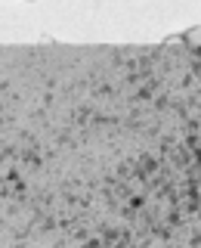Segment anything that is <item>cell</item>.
<instances>
[{"label":"cell","instance_id":"1","mask_svg":"<svg viewBox=\"0 0 201 248\" xmlns=\"http://www.w3.org/2000/svg\"><path fill=\"white\" fill-rule=\"evenodd\" d=\"M186 46H192V50H201V25H195V28H189L186 31Z\"/></svg>","mask_w":201,"mask_h":248}]
</instances>
